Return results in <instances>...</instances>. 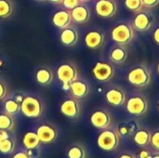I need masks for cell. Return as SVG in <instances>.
I'll use <instances>...</instances> for the list:
<instances>
[{"label": "cell", "instance_id": "cell-27", "mask_svg": "<svg viewBox=\"0 0 159 158\" xmlns=\"http://www.w3.org/2000/svg\"><path fill=\"white\" fill-rule=\"evenodd\" d=\"M12 4L9 0H0V19H6L12 13Z\"/></svg>", "mask_w": 159, "mask_h": 158}, {"label": "cell", "instance_id": "cell-13", "mask_svg": "<svg viewBox=\"0 0 159 158\" xmlns=\"http://www.w3.org/2000/svg\"><path fill=\"white\" fill-rule=\"evenodd\" d=\"M112 122L111 115L108 111L104 109L95 110L90 115L91 125L98 129H104L110 127Z\"/></svg>", "mask_w": 159, "mask_h": 158}, {"label": "cell", "instance_id": "cell-35", "mask_svg": "<svg viewBox=\"0 0 159 158\" xmlns=\"http://www.w3.org/2000/svg\"><path fill=\"white\" fill-rule=\"evenodd\" d=\"M10 136H11L10 135V131L5 130V129H0V142H3L6 139H7Z\"/></svg>", "mask_w": 159, "mask_h": 158}, {"label": "cell", "instance_id": "cell-38", "mask_svg": "<svg viewBox=\"0 0 159 158\" xmlns=\"http://www.w3.org/2000/svg\"><path fill=\"white\" fill-rule=\"evenodd\" d=\"M148 156H150V153L147 150H143L140 153V158H146Z\"/></svg>", "mask_w": 159, "mask_h": 158}, {"label": "cell", "instance_id": "cell-33", "mask_svg": "<svg viewBox=\"0 0 159 158\" xmlns=\"http://www.w3.org/2000/svg\"><path fill=\"white\" fill-rule=\"evenodd\" d=\"M11 158H31L30 156L27 154L26 150H20L18 152H16L15 154H13L12 157Z\"/></svg>", "mask_w": 159, "mask_h": 158}, {"label": "cell", "instance_id": "cell-40", "mask_svg": "<svg viewBox=\"0 0 159 158\" xmlns=\"http://www.w3.org/2000/svg\"><path fill=\"white\" fill-rule=\"evenodd\" d=\"M48 1H49L53 4H61V2H62V0H48Z\"/></svg>", "mask_w": 159, "mask_h": 158}, {"label": "cell", "instance_id": "cell-36", "mask_svg": "<svg viewBox=\"0 0 159 158\" xmlns=\"http://www.w3.org/2000/svg\"><path fill=\"white\" fill-rule=\"evenodd\" d=\"M7 95V88L4 85V83H2L0 81V101H2Z\"/></svg>", "mask_w": 159, "mask_h": 158}, {"label": "cell", "instance_id": "cell-14", "mask_svg": "<svg viewBox=\"0 0 159 158\" xmlns=\"http://www.w3.org/2000/svg\"><path fill=\"white\" fill-rule=\"evenodd\" d=\"M104 34L99 30H91L85 35V45L90 49H98L104 43Z\"/></svg>", "mask_w": 159, "mask_h": 158}, {"label": "cell", "instance_id": "cell-45", "mask_svg": "<svg viewBox=\"0 0 159 158\" xmlns=\"http://www.w3.org/2000/svg\"><path fill=\"white\" fill-rule=\"evenodd\" d=\"M37 1H40V2H43V1H47V0H37Z\"/></svg>", "mask_w": 159, "mask_h": 158}, {"label": "cell", "instance_id": "cell-8", "mask_svg": "<svg viewBox=\"0 0 159 158\" xmlns=\"http://www.w3.org/2000/svg\"><path fill=\"white\" fill-rule=\"evenodd\" d=\"M37 136L42 144H50L58 138V129L49 123H43L36 128Z\"/></svg>", "mask_w": 159, "mask_h": 158}, {"label": "cell", "instance_id": "cell-23", "mask_svg": "<svg viewBox=\"0 0 159 158\" xmlns=\"http://www.w3.org/2000/svg\"><path fill=\"white\" fill-rule=\"evenodd\" d=\"M15 150H16V140L14 137L10 136L0 142V154L4 156H9L11 154H14Z\"/></svg>", "mask_w": 159, "mask_h": 158}, {"label": "cell", "instance_id": "cell-34", "mask_svg": "<svg viewBox=\"0 0 159 158\" xmlns=\"http://www.w3.org/2000/svg\"><path fill=\"white\" fill-rule=\"evenodd\" d=\"M26 152L31 158H38L39 156V149H28Z\"/></svg>", "mask_w": 159, "mask_h": 158}, {"label": "cell", "instance_id": "cell-41", "mask_svg": "<svg viewBox=\"0 0 159 158\" xmlns=\"http://www.w3.org/2000/svg\"><path fill=\"white\" fill-rule=\"evenodd\" d=\"M157 73H158L159 74V61L158 63H157Z\"/></svg>", "mask_w": 159, "mask_h": 158}, {"label": "cell", "instance_id": "cell-32", "mask_svg": "<svg viewBox=\"0 0 159 158\" xmlns=\"http://www.w3.org/2000/svg\"><path fill=\"white\" fill-rule=\"evenodd\" d=\"M143 7L145 8H154L159 5V0H142Z\"/></svg>", "mask_w": 159, "mask_h": 158}, {"label": "cell", "instance_id": "cell-21", "mask_svg": "<svg viewBox=\"0 0 159 158\" xmlns=\"http://www.w3.org/2000/svg\"><path fill=\"white\" fill-rule=\"evenodd\" d=\"M37 83L41 86H48L53 81V72L47 67L40 68L35 74Z\"/></svg>", "mask_w": 159, "mask_h": 158}, {"label": "cell", "instance_id": "cell-20", "mask_svg": "<svg viewBox=\"0 0 159 158\" xmlns=\"http://www.w3.org/2000/svg\"><path fill=\"white\" fill-rule=\"evenodd\" d=\"M22 145L24 147V149L28 150V149H39L40 145L42 144L36 131H27L24 133L22 140H21Z\"/></svg>", "mask_w": 159, "mask_h": 158}, {"label": "cell", "instance_id": "cell-28", "mask_svg": "<svg viewBox=\"0 0 159 158\" xmlns=\"http://www.w3.org/2000/svg\"><path fill=\"white\" fill-rule=\"evenodd\" d=\"M125 7L128 10L135 13L143 8L142 0H125Z\"/></svg>", "mask_w": 159, "mask_h": 158}, {"label": "cell", "instance_id": "cell-31", "mask_svg": "<svg viewBox=\"0 0 159 158\" xmlns=\"http://www.w3.org/2000/svg\"><path fill=\"white\" fill-rule=\"evenodd\" d=\"M153 145V147L159 151V129L155 131L153 133V135L151 136V142H150Z\"/></svg>", "mask_w": 159, "mask_h": 158}, {"label": "cell", "instance_id": "cell-37", "mask_svg": "<svg viewBox=\"0 0 159 158\" xmlns=\"http://www.w3.org/2000/svg\"><path fill=\"white\" fill-rule=\"evenodd\" d=\"M153 38H154L155 42H156L157 45H159V26L155 29L154 34H153Z\"/></svg>", "mask_w": 159, "mask_h": 158}, {"label": "cell", "instance_id": "cell-6", "mask_svg": "<svg viewBox=\"0 0 159 158\" xmlns=\"http://www.w3.org/2000/svg\"><path fill=\"white\" fill-rule=\"evenodd\" d=\"M126 109L131 115L142 116L145 115L148 110V102L143 95H133L126 101Z\"/></svg>", "mask_w": 159, "mask_h": 158}, {"label": "cell", "instance_id": "cell-44", "mask_svg": "<svg viewBox=\"0 0 159 158\" xmlns=\"http://www.w3.org/2000/svg\"><path fill=\"white\" fill-rule=\"evenodd\" d=\"M146 158H153V156H152L150 155V156H147V157H146Z\"/></svg>", "mask_w": 159, "mask_h": 158}, {"label": "cell", "instance_id": "cell-12", "mask_svg": "<svg viewBox=\"0 0 159 158\" xmlns=\"http://www.w3.org/2000/svg\"><path fill=\"white\" fill-rule=\"evenodd\" d=\"M57 76L62 84H71L78 78V72L72 63H62L57 69Z\"/></svg>", "mask_w": 159, "mask_h": 158}, {"label": "cell", "instance_id": "cell-18", "mask_svg": "<svg viewBox=\"0 0 159 158\" xmlns=\"http://www.w3.org/2000/svg\"><path fill=\"white\" fill-rule=\"evenodd\" d=\"M71 15H72V20L75 22L83 24L89 21L90 18V10L89 7L81 3L71 10Z\"/></svg>", "mask_w": 159, "mask_h": 158}, {"label": "cell", "instance_id": "cell-22", "mask_svg": "<svg viewBox=\"0 0 159 158\" xmlns=\"http://www.w3.org/2000/svg\"><path fill=\"white\" fill-rule=\"evenodd\" d=\"M152 134L146 129H139L134 135V142L140 147L147 146L151 142Z\"/></svg>", "mask_w": 159, "mask_h": 158}, {"label": "cell", "instance_id": "cell-7", "mask_svg": "<svg viewBox=\"0 0 159 158\" xmlns=\"http://www.w3.org/2000/svg\"><path fill=\"white\" fill-rule=\"evenodd\" d=\"M116 74L115 67L113 63L109 61H100L92 68V74L94 78L100 82H108L110 81Z\"/></svg>", "mask_w": 159, "mask_h": 158}, {"label": "cell", "instance_id": "cell-24", "mask_svg": "<svg viewBox=\"0 0 159 158\" xmlns=\"http://www.w3.org/2000/svg\"><path fill=\"white\" fill-rule=\"evenodd\" d=\"M15 128V119L12 115L6 112L0 114V129L12 132Z\"/></svg>", "mask_w": 159, "mask_h": 158}, {"label": "cell", "instance_id": "cell-39", "mask_svg": "<svg viewBox=\"0 0 159 158\" xmlns=\"http://www.w3.org/2000/svg\"><path fill=\"white\" fill-rule=\"evenodd\" d=\"M118 158H136V156L131 155V154H123Z\"/></svg>", "mask_w": 159, "mask_h": 158}, {"label": "cell", "instance_id": "cell-26", "mask_svg": "<svg viewBox=\"0 0 159 158\" xmlns=\"http://www.w3.org/2000/svg\"><path fill=\"white\" fill-rule=\"evenodd\" d=\"M68 158H86V150L80 144H73L67 150Z\"/></svg>", "mask_w": 159, "mask_h": 158}, {"label": "cell", "instance_id": "cell-17", "mask_svg": "<svg viewBox=\"0 0 159 158\" xmlns=\"http://www.w3.org/2000/svg\"><path fill=\"white\" fill-rule=\"evenodd\" d=\"M128 55L129 53L126 46L116 44L109 52V60L112 61V63L122 64L127 61Z\"/></svg>", "mask_w": 159, "mask_h": 158}, {"label": "cell", "instance_id": "cell-42", "mask_svg": "<svg viewBox=\"0 0 159 158\" xmlns=\"http://www.w3.org/2000/svg\"><path fill=\"white\" fill-rule=\"evenodd\" d=\"M153 158H159V155H156V156H154Z\"/></svg>", "mask_w": 159, "mask_h": 158}, {"label": "cell", "instance_id": "cell-5", "mask_svg": "<svg viewBox=\"0 0 159 158\" xmlns=\"http://www.w3.org/2000/svg\"><path fill=\"white\" fill-rule=\"evenodd\" d=\"M155 21H156V18L153 12L150 11L149 8H145V9L143 8L140 11L136 12L131 24L135 29V31L143 33L149 31L154 25Z\"/></svg>", "mask_w": 159, "mask_h": 158}, {"label": "cell", "instance_id": "cell-4", "mask_svg": "<svg viewBox=\"0 0 159 158\" xmlns=\"http://www.w3.org/2000/svg\"><path fill=\"white\" fill-rule=\"evenodd\" d=\"M20 111L28 118H39L44 111L42 102L34 96H25L20 102Z\"/></svg>", "mask_w": 159, "mask_h": 158}, {"label": "cell", "instance_id": "cell-9", "mask_svg": "<svg viewBox=\"0 0 159 158\" xmlns=\"http://www.w3.org/2000/svg\"><path fill=\"white\" fill-rule=\"evenodd\" d=\"M96 14L103 19L113 18L117 12L116 0H98L95 4Z\"/></svg>", "mask_w": 159, "mask_h": 158}, {"label": "cell", "instance_id": "cell-10", "mask_svg": "<svg viewBox=\"0 0 159 158\" xmlns=\"http://www.w3.org/2000/svg\"><path fill=\"white\" fill-rule=\"evenodd\" d=\"M61 113L67 118L75 119L80 115V103L75 98H67L60 105Z\"/></svg>", "mask_w": 159, "mask_h": 158}, {"label": "cell", "instance_id": "cell-16", "mask_svg": "<svg viewBox=\"0 0 159 158\" xmlns=\"http://www.w3.org/2000/svg\"><path fill=\"white\" fill-rule=\"evenodd\" d=\"M72 15H71V10L68 9H60L54 15L52 16V23L60 28V29H64L66 27H69L72 22Z\"/></svg>", "mask_w": 159, "mask_h": 158}, {"label": "cell", "instance_id": "cell-43", "mask_svg": "<svg viewBox=\"0 0 159 158\" xmlns=\"http://www.w3.org/2000/svg\"><path fill=\"white\" fill-rule=\"evenodd\" d=\"M81 2H88V1H90V0H80Z\"/></svg>", "mask_w": 159, "mask_h": 158}, {"label": "cell", "instance_id": "cell-19", "mask_svg": "<svg viewBox=\"0 0 159 158\" xmlns=\"http://www.w3.org/2000/svg\"><path fill=\"white\" fill-rule=\"evenodd\" d=\"M79 38L78 32L75 28L73 27H66L62 29L60 34V40L61 44L65 47H73L75 46Z\"/></svg>", "mask_w": 159, "mask_h": 158}, {"label": "cell", "instance_id": "cell-25", "mask_svg": "<svg viewBox=\"0 0 159 158\" xmlns=\"http://www.w3.org/2000/svg\"><path fill=\"white\" fill-rule=\"evenodd\" d=\"M4 110L9 115H17L20 111V102L15 99H7L4 102Z\"/></svg>", "mask_w": 159, "mask_h": 158}, {"label": "cell", "instance_id": "cell-3", "mask_svg": "<svg viewBox=\"0 0 159 158\" xmlns=\"http://www.w3.org/2000/svg\"><path fill=\"white\" fill-rule=\"evenodd\" d=\"M120 143V134L117 129H104L97 138V144L100 149L105 152H112L117 149Z\"/></svg>", "mask_w": 159, "mask_h": 158}, {"label": "cell", "instance_id": "cell-1", "mask_svg": "<svg viewBox=\"0 0 159 158\" xmlns=\"http://www.w3.org/2000/svg\"><path fill=\"white\" fill-rule=\"evenodd\" d=\"M111 38L116 44L127 46L135 38V29L131 22L127 20L120 21L112 29Z\"/></svg>", "mask_w": 159, "mask_h": 158}, {"label": "cell", "instance_id": "cell-29", "mask_svg": "<svg viewBox=\"0 0 159 158\" xmlns=\"http://www.w3.org/2000/svg\"><path fill=\"white\" fill-rule=\"evenodd\" d=\"M117 130H118L119 134H121L123 136H128V135H130L131 132L134 130V126L131 123H129V124H122L121 126H119Z\"/></svg>", "mask_w": 159, "mask_h": 158}, {"label": "cell", "instance_id": "cell-46", "mask_svg": "<svg viewBox=\"0 0 159 158\" xmlns=\"http://www.w3.org/2000/svg\"><path fill=\"white\" fill-rule=\"evenodd\" d=\"M157 108H158V110H159V101H158V103H157Z\"/></svg>", "mask_w": 159, "mask_h": 158}, {"label": "cell", "instance_id": "cell-2", "mask_svg": "<svg viewBox=\"0 0 159 158\" xmlns=\"http://www.w3.org/2000/svg\"><path fill=\"white\" fill-rule=\"evenodd\" d=\"M127 79L130 85L136 88H144L150 85L152 81V73L147 65L137 64L129 71Z\"/></svg>", "mask_w": 159, "mask_h": 158}, {"label": "cell", "instance_id": "cell-15", "mask_svg": "<svg viewBox=\"0 0 159 158\" xmlns=\"http://www.w3.org/2000/svg\"><path fill=\"white\" fill-rule=\"evenodd\" d=\"M70 91L74 98H75L77 100L84 99L89 93V86L86 81L80 80L77 78L71 83Z\"/></svg>", "mask_w": 159, "mask_h": 158}, {"label": "cell", "instance_id": "cell-11", "mask_svg": "<svg viewBox=\"0 0 159 158\" xmlns=\"http://www.w3.org/2000/svg\"><path fill=\"white\" fill-rule=\"evenodd\" d=\"M105 100L110 105H112L114 107L123 106L126 103V101H127L126 92L119 86L112 87L106 91Z\"/></svg>", "mask_w": 159, "mask_h": 158}, {"label": "cell", "instance_id": "cell-30", "mask_svg": "<svg viewBox=\"0 0 159 158\" xmlns=\"http://www.w3.org/2000/svg\"><path fill=\"white\" fill-rule=\"evenodd\" d=\"M61 4L63 5V7L68 9V10H72L73 8H75L76 6H78L79 4H81L80 0H62Z\"/></svg>", "mask_w": 159, "mask_h": 158}]
</instances>
